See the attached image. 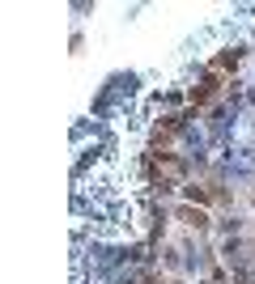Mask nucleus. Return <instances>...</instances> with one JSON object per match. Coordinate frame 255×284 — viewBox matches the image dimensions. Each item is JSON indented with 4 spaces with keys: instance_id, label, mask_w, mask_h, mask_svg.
Here are the masks:
<instances>
[{
    "instance_id": "1",
    "label": "nucleus",
    "mask_w": 255,
    "mask_h": 284,
    "mask_svg": "<svg viewBox=\"0 0 255 284\" xmlns=\"http://www.w3.org/2000/svg\"><path fill=\"white\" fill-rule=\"evenodd\" d=\"M183 221H191V225H204V212H191V208H183Z\"/></svg>"
}]
</instances>
